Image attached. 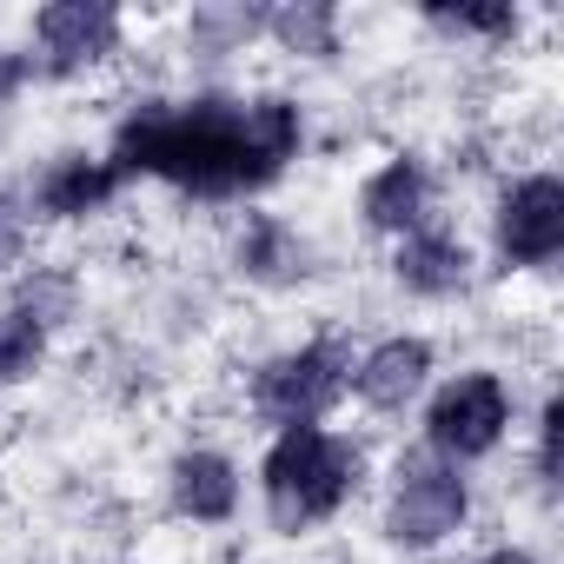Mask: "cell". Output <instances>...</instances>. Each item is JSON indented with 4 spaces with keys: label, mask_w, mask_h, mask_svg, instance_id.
Masks as SVG:
<instances>
[{
    "label": "cell",
    "mask_w": 564,
    "mask_h": 564,
    "mask_svg": "<svg viewBox=\"0 0 564 564\" xmlns=\"http://www.w3.org/2000/svg\"><path fill=\"white\" fill-rule=\"evenodd\" d=\"M21 80H28V61H21V54H8V47H0V107H8V100L21 94Z\"/></svg>",
    "instance_id": "ffe728a7"
},
{
    "label": "cell",
    "mask_w": 564,
    "mask_h": 564,
    "mask_svg": "<svg viewBox=\"0 0 564 564\" xmlns=\"http://www.w3.org/2000/svg\"><path fill=\"white\" fill-rule=\"evenodd\" d=\"M34 34H41V47H47L54 67H87V61L113 54L120 8H107V0H54V8L34 14Z\"/></svg>",
    "instance_id": "52a82bcc"
},
{
    "label": "cell",
    "mask_w": 564,
    "mask_h": 564,
    "mask_svg": "<svg viewBox=\"0 0 564 564\" xmlns=\"http://www.w3.org/2000/svg\"><path fill=\"white\" fill-rule=\"evenodd\" d=\"M346 386H352L346 346H339V339H313V346H300V352H279V359L259 366V379H252V412H259L265 425H279V432L319 425V419L339 405Z\"/></svg>",
    "instance_id": "3957f363"
},
{
    "label": "cell",
    "mask_w": 564,
    "mask_h": 564,
    "mask_svg": "<svg viewBox=\"0 0 564 564\" xmlns=\"http://www.w3.org/2000/svg\"><path fill=\"white\" fill-rule=\"evenodd\" d=\"M557 432H564V399H551L544 419H538V471H544V485H557Z\"/></svg>",
    "instance_id": "ac0fdd59"
},
{
    "label": "cell",
    "mask_w": 564,
    "mask_h": 564,
    "mask_svg": "<svg viewBox=\"0 0 564 564\" xmlns=\"http://www.w3.org/2000/svg\"><path fill=\"white\" fill-rule=\"evenodd\" d=\"M505 425H511V392H505V379H498V372H458V379L432 399V412H425V452H438L445 465L485 458V452L505 438Z\"/></svg>",
    "instance_id": "5b68a950"
},
{
    "label": "cell",
    "mask_w": 564,
    "mask_h": 564,
    "mask_svg": "<svg viewBox=\"0 0 564 564\" xmlns=\"http://www.w3.org/2000/svg\"><path fill=\"white\" fill-rule=\"evenodd\" d=\"M425 379H432V346H425V339H386V346H372V352L352 366V392H359L366 405H379V412L412 405V399L425 392Z\"/></svg>",
    "instance_id": "9c48e42d"
},
{
    "label": "cell",
    "mask_w": 564,
    "mask_h": 564,
    "mask_svg": "<svg viewBox=\"0 0 564 564\" xmlns=\"http://www.w3.org/2000/svg\"><path fill=\"white\" fill-rule=\"evenodd\" d=\"M41 359H47V326H41L34 313L8 306V313H0V386L34 379V366H41Z\"/></svg>",
    "instance_id": "5bb4252c"
},
{
    "label": "cell",
    "mask_w": 564,
    "mask_h": 564,
    "mask_svg": "<svg viewBox=\"0 0 564 564\" xmlns=\"http://www.w3.org/2000/svg\"><path fill=\"white\" fill-rule=\"evenodd\" d=\"M127 180L113 173V160H87V153H67L41 173V213L47 219H87L100 213Z\"/></svg>",
    "instance_id": "7c38bea8"
},
{
    "label": "cell",
    "mask_w": 564,
    "mask_h": 564,
    "mask_svg": "<svg viewBox=\"0 0 564 564\" xmlns=\"http://www.w3.org/2000/svg\"><path fill=\"white\" fill-rule=\"evenodd\" d=\"M392 272H399V286L419 293V300H452L471 279V252L445 226H412L399 239V252H392Z\"/></svg>",
    "instance_id": "ba28073f"
},
{
    "label": "cell",
    "mask_w": 564,
    "mask_h": 564,
    "mask_svg": "<svg viewBox=\"0 0 564 564\" xmlns=\"http://www.w3.org/2000/svg\"><path fill=\"white\" fill-rule=\"evenodd\" d=\"M239 265H246L252 279H272V286H286V279L306 272V239H300L286 219L252 213L246 232H239Z\"/></svg>",
    "instance_id": "4fadbf2b"
},
{
    "label": "cell",
    "mask_w": 564,
    "mask_h": 564,
    "mask_svg": "<svg viewBox=\"0 0 564 564\" xmlns=\"http://www.w3.org/2000/svg\"><path fill=\"white\" fill-rule=\"evenodd\" d=\"M259 28H265V14H252V8H199V14H193V47H199V54H232V47H246Z\"/></svg>",
    "instance_id": "2e32d148"
},
{
    "label": "cell",
    "mask_w": 564,
    "mask_h": 564,
    "mask_svg": "<svg viewBox=\"0 0 564 564\" xmlns=\"http://www.w3.org/2000/svg\"><path fill=\"white\" fill-rule=\"evenodd\" d=\"M471 511V491L458 478V465H445L438 452H405L399 458V485H392V505H386V538L392 544H445Z\"/></svg>",
    "instance_id": "277c9868"
},
{
    "label": "cell",
    "mask_w": 564,
    "mask_h": 564,
    "mask_svg": "<svg viewBox=\"0 0 564 564\" xmlns=\"http://www.w3.org/2000/svg\"><path fill=\"white\" fill-rule=\"evenodd\" d=\"M425 199H432V180H425V166L419 160H386L366 186H359V213H366V226H379V232H412V226H425Z\"/></svg>",
    "instance_id": "30bf717a"
},
{
    "label": "cell",
    "mask_w": 564,
    "mask_h": 564,
    "mask_svg": "<svg viewBox=\"0 0 564 564\" xmlns=\"http://www.w3.org/2000/svg\"><path fill=\"white\" fill-rule=\"evenodd\" d=\"M300 140H306V120L279 94H265V100L206 94V100H186V107L147 100L113 133V173L120 180L153 173V180H166L180 193L232 199V193H252V186L286 173Z\"/></svg>",
    "instance_id": "6da1fadb"
},
{
    "label": "cell",
    "mask_w": 564,
    "mask_h": 564,
    "mask_svg": "<svg viewBox=\"0 0 564 564\" xmlns=\"http://www.w3.org/2000/svg\"><path fill=\"white\" fill-rule=\"evenodd\" d=\"M265 28L279 34V47H293V54H333L339 47L333 8H286V14H265Z\"/></svg>",
    "instance_id": "9a60e30c"
},
{
    "label": "cell",
    "mask_w": 564,
    "mask_h": 564,
    "mask_svg": "<svg viewBox=\"0 0 564 564\" xmlns=\"http://www.w3.org/2000/svg\"><path fill=\"white\" fill-rule=\"evenodd\" d=\"M21 232H28V213H21V199H8V193H0V259H14V252H21Z\"/></svg>",
    "instance_id": "d6986e66"
},
{
    "label": "cell",
    "mask_w": 564,
    "mask_h": 564,
    "mask_svg": "<svg viewBox=\"0 0 564 564\" xmlns=\"http://www.w3.org/2000/svg\"><path fill=\"white\" fill-rule=\"evenodd\" d=\"M173 505L193 524H226L239 511V471L226 452H180L173 458Z\"/></svg>",
    "instance_id": "8fae6325"
},
{
    "label": "cell",
    "mask_w": 564,
    "mask_h": 564,
    "mask_svg": "<svg viewBox=\"0 0 564 564\" xmlns=\"http://www.w3.org/2000/svg\"><path fill=\"white\" fill-rule=\"evenodd\" d=\"M259 485H265V511L279 531H306L319 518H333L352 485H359V445L333 438L326 425H293L279 432L265 465H259Z\"/></svg>",
    "instance_id": "7a4b0ae2"
},
{
    "label": "cell",
    "mask_w": 564,
    "mask_h": 564,
    "mask_svg": "<svg viewBox=\"0 0 564 564\" xmlns=\"http://www.w3.org/2000/svg\"><path fill=\"white\" fill-rule=\"evenodd\" d=\"M478 564H538V557H524V551H491V557H478Z\"/></svg>",
    "instance_id": "44dd1931"
},
{
    "label": "cell",
    "mask_w": 564,
    "mask_h": 564,
    "mask_svg": "<svg viewBox=\"0 0 564 564\" xmlns=\"http://www.w3.org/2000/svg\"><path fill=\"white\" fill-rule=\"evenodd\" d=\"M498 252L505 265H551L564 252V186L551 173H524L498 199Z\"/></svg>",
    "instance_id": "8992f818"
},
{
    "label": "cell",
    "mask_w": 564,
    "mask_h": 564,
    "mask_svg": "<svg viewBox=\"0 0 564 564\" xmlns=\"http://www.w3.org/2000/svg\"><path fill=\"white\" fill-rule=\"evenodd\" d=\"M432 21L438 28H452V34H518V8H432Z\"/></svg>",
    "instance_id": "e0dca14e"
}]
</instances>
